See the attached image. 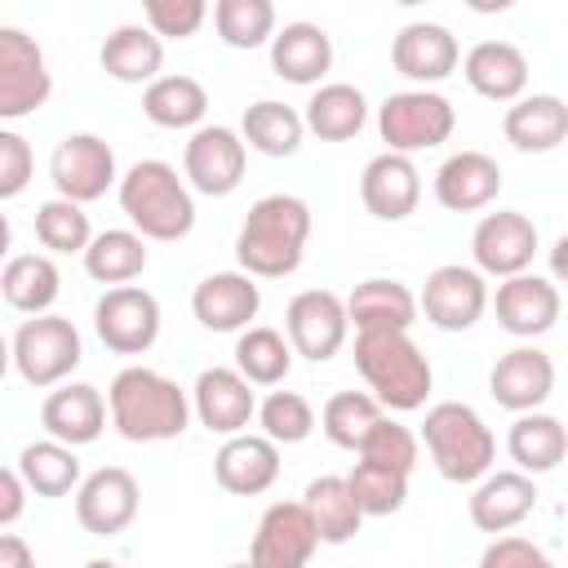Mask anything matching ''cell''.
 I'll use <instances>...</instances> for the list:
<instances>
[{"mask_svg":"<svg viewBox=\"0 0 568 568\" xmlns=\"http://www.w3.org/2000/svg\"><path fill=\"white\" fill-rule=\"evenodd\" d=\"M466 4H470L475 13H506L515 0H466Z\"/></svg>","mask_w":568,"mask_h":568,"instance_id":"db71d44e","label":"cell"},{"mask_svg":"<svg viewBox=\"0 0 568 568\" xmlns=\"http://www.w3.org/2000/svg\"><path fill=\"white\" fill-rule=\"evenodd\" d=\"M253 390L248 377L235 368H204L195 382V413L217 435H240L253 417Z\"/></svg>","mask_w":568,"mask_h":568,"instance_id":"7402d4cb","label":"cell"},{"mask_svg":"<svg viewBox=\"0 0 568 568\" xmlns=\"http://www.w3.org/2000/svg\"><path fill=\"white\" fill-rule=\"evenodd\" d=\"M510 457L519 462V470H528V475H541V470H555L559 462H564V453H568V430L555 422V417H546V413H524L515 426H510Z\"/></svg>","mask_w":568,"mask_h":568,"instance_id":"836d02e7","label":"cell"},{"mask_svg":"<svg viewBox=\"0 0 568 568\" xmlns=\"http://www.w3.org/2000/svg\"><path fill=\"white\" fill-rule=\"evenodd\" d=\"M395 4H422V0H395Z\"/></svg>","mask_w":568,"mask_h":568,"instance_id":"11a10c76","label":"cell"},{"mask_svg":"<svg viewBox=\"0 0 568 568\" xmlns=\"http://www.w3.org/2000/svg\"><path fill=\"white\" fill-rule=\"evenodd\" d=\"M532 506H537L532 479H528L524 470H497V475H488V479L475 488V497H470V519H475V528H484V532H506V528H515L519 519H528Z\"/></svg>","mask_w":568,"mask_h":568,"instance_id":"d4e9b609","label":"cell"},{"mask_svg":"<svg viewBox=\"0 0 568 568\" xmlns=\"http://www.w3.org/2000/svg\"><path fill=\"white\" fill-rule=\"evenodd\" d=\"M346 479H351L364 515H395L408 497V470H395V466L373 462V457H359Z\"/></svg>","mask_w":568,"mask_h":568,"instance_id":"60d3db41","label":"cell"},{"mask_svg":"<svg viewBox=\"0 0 568 568\" xmlns=\"http://www.w3.org/2000/svg\"><path fill=\"white\" fill-rule=\"evenodd\" d=\"M497 320L515 337H537L559 320V293L541 275H506L497 288Z\"/></svg>","mask_w":568,"mask_h":568,"instance_id":"44dd1931","label":"cell"},{"mask_svg":"<svg viewBox=\"0 0 568 568\" xmlns=\"http://www.w3.org/2000/svg\"><path fill=\"white\" fill-rule=\"evenodd\" d=\"M186 178L204 191V195H226L240 186L244 178V142L213 124V129H200L191 142H186Z\"/></svg>","mask_w":568,"mask_h":568,"instance_id":"d6986e66","label":"cell"},{"mask_svg":"<svg viewBox=\"0 0 568 568\" xmlns=\"http://www.w3.org/2000/svg\"><path fill=\"white\" fill-rule=\"evenodd\" d=\"M457 115L448 106V98L439 93H426V89H413V93H390L377 111V129H382V142H390V151H422V146H439L448 142Z\"/></svg>","mask_w":568,"mask_h":568,"instance_id":"8992f818","label":"cell"},{"mask_svg":"<svg viewBox=\"0 0 568 568\" xmlns=\"http://www.w3.org/2000/svg\"><path fill=\"white\" fill-rule=\"evenodd\" d=\"M13 359L31 386H53L80 364V333L62 315H36L18 328Z\"/></svg>","mask_w":568,"mask_h":568,"instance_id":"52a82bcc","label":"cell"},{"mask_svg":"<svg viewBox=\"0 0 568 568\" xmlns=\"http://www.w3.org/2000/svg\"><path fill=\"white\" fill-rule=\"evenodd\" d=\"M359 457L386 462V466H395V470H413V462H417V435H413L408 426H399V422L382 417V422L364 435Z\"/></svg>","mask_w":568,"mask_h":568,"instance_id":"bcb514c9","label":"cell"},{"mask_svg":"<svg viewBox=\"0 0 568 568\" xmlns=\"http://www.w3.org/2000/svg\"><path fill=\"white\" fill-rule=\"evenodd\" d=\"M40 422L53 439L62 444H93L102 435V422H106V404L93 386L75 382V386H62L44 399L40 408Z\"/></svg>","mask_w":568,"mask_h":568,"instance_id":"83f0119b","label":"cell"},{"mask_svg":"<svg viewBox=\"0 0 568 568\" xmlns=\"http://www.w3.org/2000/svg\"><path fill=\"white\" fill-rule=\"evenodd\" d=\"M98 337L120 355H142L160 333V302L138 284H115L93 311Z\"/></svg>","mask_w":568,"mask_h":568,"instance_id":"9c48e42d","label":"cell"},{"mask_svg":"<svg viewBox=\"0 0 568 568\" xmlns=\"http://www.w3.org/2000/svg\"><path fill=\"white\" fill-rule=\"evenodd\" d=\"M368 102L355 84H324L311 102H306V129L324 142H346L364 129Z\"/></svg>","mask_w":568,"mask_h":568,"instance_id":"d6a6232c","label":"cell"},{"mask_svg":"<svg viewBox=\"0 0 568 568\" xmlns=\"http://www.w3.org/2000/svg\"><path fill=\"white\" fill-rule=\"evenodd\" d=\"M284 324H288L293 351L320 364V359H333V355L342 351L351 315H346V302H342L337 293H328V288H306V293H297V297L288 302Z\"/></svg>","mask_w":568,"mask_h":568,"instance_id":"8fae6325","label":"cell"},{"mask_svg":"<svg viewBox=\"0 0 568 568\" xmlns=\"http://www.w3.org/2000/svg\"><path fill=\"white\" fill-rule=\"evenodd\" d=\"M22 470H0V524H13L22 515Z\"/></svg>","mask_w":568,"mask_h":568,"instance_id":"f907efd6","label":"cell"},{"mask_svg":"<svg viewBox=\"0 0 568 568\" xmlns=\"http://www.w3.org/2000/svg\"><path fill=\"white\" fill-rule=\"evenodd\" d=\"M75 444H62V439H40V444H27L22 457H18V470L27 479L31 493L40 497H62L75 488L80 479V457L71 453Z\"/></svg>","mask_w":568,"mask_h":568,"instance_id":"d590c367","label":"cell"},{"mask_svg":"<svg viewBox=\"0 0 568 568\" xmlns=\"http://www.w3.org/2000/svg\"><path fill=\"white\" fill-rule=\"evenodd\" d=\"M484 302H488V288L479 280V271L470 266H435L426 275V288H422V311L435 328L444 333H462L470 328L479 315H484Z\"/></svg>","mask_w":568,"mask_h":568,"instance_id":"4fadbf2b","label":"cell"},{"mask_svg":"<svg viewBox=\"0 0 568 568\" xmlns=\"http://www.w3.org/2000/svg\"><path fill=\"white\" fill-rule=\"evenodd\" d=\"M142 111H146V120H155L160 129H186V124H195V120L209 111V93H204V84L191 80V75H160V80L146 84Z\"/></svg>","mask_w":568,"mask_h":568,"instance_id":"e575fe53","label":"cell"},{"mask_svg":"<svg viewBox=\"0 0 568 568\" xmlns=\"http://www.w3.org/2000/svg\"><path fill=\"white\" fill-rule=\"evenodd\" d=\"M191 306H195V320H200L204 328H213V333H235V328H244V324L257 315L262 297H257V284H253L248 275L222 271V275H209V280L195 288Z\"/></svg>","mask_w":568,"mask_h":568,"instance_id":"603a6c76","label":"cell"},{"mask_svg":"<svg viewBox=\"0 0 568 568\" xmlns=\"http://www.w3.org/2000/svg\"><path fill=\"white\" fill-rule=\"evenodd\" d=\"M382 399L373 395H359V390H337L328 404H324V435L337 444V448H355L364 444V435L382 422Z\"/></svg>","mask_w":568,"mask_h":568,"instance_id":"7bdbcfd3","label":"cell"},{"mask_svg":"<svg viewBox=\"0 0 568 568\" xmlns=\"http://www.w3.org/2000/svg\"><path fill=\"white\" fill-rule=\"evenodd\" d=\"M359 195H364V209L382 222H399L417 209V195H422V182H417V169L404 151H386L377 160H368L364 178H359Z\"/></svg>","mask_w":568,"mask_h":568,"instance_id":"ac0fdd59","label":"cell"},{"mask_svg":"<svg viewBox=\"0 0 568 568\" xmlns=\"http://www.w3.org/2000/svg\"><path fill=\"white\" fill-rule=\"evenodd\" d=\"M0 288H4V302H9L13 311L40 315V311L53 306V297H58V266H53L49 257H40V253H22V257H13V262L4 266Z\"/></svg>","mask_w":568,"mask_h":568,"instance_id":"8d00e7d4","label":"cell"},{"mask_svg":"<svg viewBox=\"0 0 568 568\" xmlns=\"http://www.w3.org/2000/svg\"><path fill=\"white\" fill-rule=\"evenodd\" d=\"M160 62H164V44L146 27H115L102 40V71L115 75V80H124V84L155 80Z\"/></svg>","mask_w":568,"mask_h":568,"instance_id":"1f68e13d","label":"cell"},{"mask_svg":"<svg viewBox=\"0 0 568 568\" xmlns=\"http://www.w3.org/2000/svg\"><path fill=\"white\" fill-rule=\"evenodd\" d=\"M320 546V528L306 501H275L253 537V568H302Z\"/></svg>","mask_w":568,"mask_h":568,"instance_id":"30bf717a","label":"cell"},{"mask_svg":"<svg viewBox=\"0 0 568 568\" xmlns=\"http://www.w3.org/2000/svg\"><path fill=\"white\" fill-rule=\"evenodd\" d=\"M346 315L355 320L359 333L368 328H408L417 315V297L399 280H364L346 297Z\"/></svg>","mask_w":568,"mask_h":568,"instance_id":"4dcf8cb0","label":"cell"},{"mask_svg":"<svg viewBox=\"0 0 568 568\" xmlns=\"http://www.w3.org/2000/svg\"><path fill=\"white\" fill-rule=\"evenodd\" d=\"M235 364L248 382L257 386H275L288 377V364H293V342H284V333L266 328V324H253L240 333L235 342Z\"/></svg>","mask_w":568,"mask_h":568,"instance_id":"74e56055","label":"cell"},{"mask_svg":"<svg viewBox=\"0 0 568 568\" xmlns=\"http://www.w3.org/2000/svg\"><path fill=\"white\" fill-rule=\"evenodd\" d=\"M271 67L280 80L311 84L333 67V40L315 22H288L280 36H271Z\"/></svg>","mask_w":568,"mask_h":568,"instance_id":"484cf974","label":"cell"},{"mask_svg":"<svg viewBox=\"0 0 568 568\" xmlns=\"http://www.w3.org/2000/svg\"><path fill=\"white\" fill-rule=\"evenodd\" d=\"M497 191H501V169H497V160L484 155V151H457V155H448V160L439 164V173H435V195H439V204L453 209V213L484 209V204L497 200Z\"/></svg>","mask_w":568,"mask_h":568,"instance_id":"ffe728a7","label":"cell"},{"mask_svg":"<svg viewBox=\"0 0 568 568\" xmlns=\"http://www.w3.org/2000/svg\"><path fill=\"white\" fill-rule=\"evenodd\" d=\"M257 417H262V430H266L275 444H302V439L311 435V426H315V413H311V404H306L297 390H275V395H266V404L257 408Z\"/></svg>","mask_w":568,"mask_h":568,"instance_id":"f6af8a7d","label":"cell"},{"mask_svg":"<svg viewBox=\"0 0 568 568\" xmlns=\"http://www.w3.org/2000/svg\"><path fill=\"white\" fill-rule=\"evenodd\" d=\"M306 235H311V209L297 195H266L248 209L235 240V257L248 275H288L302 262Z\"/></svg>","mask_w":568,"mask_h":568,"instance_id":"6da1fadb","label":"cell"},{"mask_svg":"<svg viewBox=\"0 0 568 568\" xmlns=\"http://www.w3.org/2000/svg\"><path fill=\"white\" fill-rule=\"evenodd\" d=\"M395 71L408 80H444L457 67V40L439 22H408L390 44Z\"/></svg>","mask_w":568,"mask_h":568,"instance_id":"cb8c5ba5","label":"cell"},{"mask_svg":"<svg viewBox=\"0 0 568 568\" xmlns=\"http://www.w3.org/2000/svg\"><path fill=\"white\" fill-rule=\"evenodd\" d=\"M84 266H89V275L102 280V284H129V280L142 275V266H146V244H142V235H133V231H102V235L89 240Z\"/></svg>","mask_w":568,"mask_h":568,"instance_id":"f35d334b","label":"cell"},{"mask_svg":"<svg viewBox=\"0 0 568 568\" xmlns=\"http://www.w3.org/2000/svg\"><path fill=\"white\" fill-rule=\"evenodd\" d=\"M466 80L475 93H484L493 102H510L528 84V58L510 40H484L466 53Z\"/></svg>","mask_w":568,"mask_h":568,"instance_id":"4316f807","label":"cell"},{"mask_svg":"<svg viewBox=\"0 0 568 568\" xmlns=\"http://www.w3.org/2000/svg\"><path fill=\"white\" fill-rule=\"evenodd\" d=\"M49 89H53V80H49L40 44L18 27H0V115L18 120V115L44 106Z\"/></svg>","mask_w":568,"mask_h":568,"instance_id":"ba28073f","label":"cell"},{"mask_svg":"<svg viewBox=\"0 0 568 568\" xmlns=\"http://www.w3.org/2000/svg\"><path fill=\"white\" fill-rule=\"evenodd\" d=\"M213 27L231 49H257L275 31V9L271 0H217Z\"/></svg>","mask_w":568,"mask_h":568,"instance_id":"b9f144b4","label":"cell"},{"mask_svg":"<svg viewBox=\"0 0 568 568\" xmlns=\"http://www.w3.org/2000/svg\"><path fill=\"white\" fill-rule=\"evenodd\" d=\"M550 386H555V364H550V355L537 351V346H515V351H506V355L493 364V373H488L493 399H497L501 408H510V413L537 408V404L550 395Z\"/></svg>","mask_w":568,"mask_h":568,"instance_id":"2e32d148","label":"cell"},{"mask_svg":"<svg viewBox=\"0 0 568 568\" xmlns=\"http://www.w3.org/2000/svg\"><path fill=\"white\" fill-rule=\"evenodd\" d=\"M315 515V528H320V541L328 546H342L359 532L364 524V506L355 501V488L351 479H337V475H320L306 484V497H302Z\"/></svg>","mask_w":568,"mask_h":568,"instance_id":"f1b7e54d","label":"cell"},{"mask_svg":"<svg viewBox=\"0 0 568 568\" xmlns=\"http://www.w3.org/2000/svg\"><path fill=\"white\" fill-rule=\"evenodd\" d=\"M355 368L386 408H422L430 395V364L408 328H368L355 337Z\"/></svg>","mask_w":568,"mask_h":568,"instance_id":"7a4b0ae2","label":"cell"},{"mask_svg":"<svg viewBox=\"0 0 568 568\" xmlns=\"http://www.w3.org/2000/svg\"><path fill=\"white\" fill-rule=\"evenodd\" d=\"M53 182H58V191L67 195V200H98V195H106V186H111V178H115V155H111V146L102 142V138H93V133H71V138H62L58 142V151H53Z\"/></svg>","mask_w":568,"mask_h":568,"instance_id":"5bb4252c","label":"cell"},{"mask_svg":"<svg viewBox=\"0 0 568 568\" xmlns=\"http://www.w3.org/2000/svg\"><path fill=\"white\" fill-rule=\"evenodd\" d=\"M36 240L53 253H75L89 248V217L80 209V200H49L36 209Z\"/></svg>","mask_w":568,"mask_h":568,"instance_id":"ee69618b","label":"cell"},{"mask_svg":"<svg viewBox=\"0 0 568 568\" xmlns=\"http://www.w3.org/2000/svg\"><path fill=\"white\" fill-rule=\"evenodd\" d=\"M142 9H146L151 31L169 40H186L204 22V0H142Z\"/></svg>","mask_w":568,"mask_h":568,"instance_id":"7dc6e473","label":"cell"},{"mask_svg":"<svg viewBox=\"0 0 568 568\" xmlns=\"http://www.w3.org/2000/svg\"><path fill=\"white\" fill-rule=\"evenodd\" d=\"M186 395L178 382L151 373V368H124L111 382V422L133 444L173 439L186 430Z\"/></svg>","mask_w":568,"mask_h":568,"instance_id":"3957f363","label":"cell"},{"mask_svg":"<svg viewBox=\"0 0 568 568\" xmlns=\"http://www.w3.org/2000/svg\"><path fill=\"white\" fill-rule=\"evenodd\" d=\"M506 138L519 151H555L568 138V106L559 98H550V93L519 98L506 111Z\"/></svg>","mask_w":568,"mask_h":568,"instance_id":"f546056e","label":"cell"},{"mask_svg":"<svg viewBox=\"0 0 568 568\" xmlns=\"http://www.w3.org/2000/svg\"><path fill=\"white\" fill-rule=\"evenodd\" d=\"M550 271H555L559 280H568V235L555 240V248H550Z\"/></svg>","mask_w":568,"mask_h":568,"instance_id":"f5cc1de1","label":"cell"},{"mask_svg":"<svg viewBox=\"0 0 568 568\" xmlns=\"http://www.w3.org/2000/svg\"><path fill=\"white\" fill-rule=\"evenodd\" d=\"M31 164H36V160H31V146H27L18 133L0 129V195H4V200L27 186Z\"/></svg>","mask_w":568,"mask_h":568,"instance_id":"c3c4849f","label":"cell"},{"mask_svg":"<svg viewBox=\"0 0 568 568\" xmlns=\"http://www.w3.org/2000/svg\"><path fill=\"white\" fill-rule=\"evenodd\" d=\"M532 253H537V226L515 209L488 213L475 226V262L493 275H519L532 262Z\"/></svg>","mask_w":568,"mask_h":568,"instance_id":"e0dca14e","label":"cell"},{"mask_svg":"<svg viewBox=\"0 0 568 568\" xmlns=\"http://www.w3.org/2000/svg\"><path fill=\"white\" fill-rule=\"evenodd\" d=\"M0 568H31V550L18 537H0Z\"/></svg>","mask_w":568,"mask_h":568,"instance_id":"816d5d0a","label":"cell"},{"mask_svg":"<svg viewBox=\"0 0 568 568\" xmlns=\"http://www.w3.org/2000/svg\"><path fill=\"white\" fill-rule=\"evenodd\" d=\"M138 479L124 470V466H102L93 470L80 493H75V519L84 524V532L93 537H111V532H124L138 515Z\"/></svg>","mask_w":568,"mask_h":568,"instance_id":"7c38bea8","label":"cell"},{"mask_svg":"<svg viewBox=\"0 0 568 568\" xmlns=\"http://www.w3.org/2000/svg\"><path fill=\"white\" fill-rule=\"evenodd\" d=\"M213 475L226 493L257 497L280 479V448L271 435H231L213 457Z\"/></svg>","mask_w":568,"mask_h":568,"instance_id":"9a60e30c","label":"cell"},{"mask_svg":"<svg viewBox=\"0 0 568 568\" xmlns=\"http://www.w3.org/2000/svg\"><path fill=\"white\" fill-rule=\"evenodd\" d=\"M244 138L262 151V155H293L302 142V115L284 102H253L244 111Z\"/></svg>","mask_w":568,"mask_h":568,"instance_id":"ab89813d","label":"cell"},{"mask_svg":"<svg viewBox=\"0 0 568 568\" xmlns=\"http://www.w3.org/2000/svg\"><path fill=\"white\" fill-rule=\"evenodd\" d=\"M479 564H484V568H546L550 559H546L541 546H532V541H524V537H501V541H493V546L484 550Z\"/></svg>","mask_w":568,"mask_h":568,"instance_id":"681fc988","label":"cell"},{"mask_svg":"<svg viewBox=\"0 0 568 568\" xmlns=\"http://www.w3.org/2000/svg\"><path fill=\"white\" fill-rule=\"evenodd\" d=\"M422 435H426V448L448 484H470L493 466V453H497L493 430L479 422L475 408H466L457 399L435 404L422 422Z\"/></svg>","mask_w":568,"mask_h":568,"instance_id":"5b68a950","label":"cell"},{"mask_svg":"<svg viewBox=\"0 0 568 568\" xmlns=\"http://www.w3.org/2000/svg\"><path fill=\"white\" fill-rule=\"evenodd\" d=\"M120 209L151 240H182L195 222L191 191L164 160H138L120 178Z\"/></svg>","mask_w":568,"mask_h":568,"instance_id":"277c9868","label":"cell"}]
</instances>
